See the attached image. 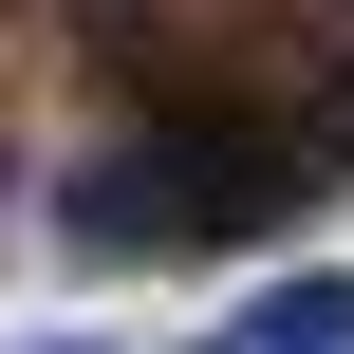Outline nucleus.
<instances>
[{
    "label": "nucleus",
    "instance_id": "3",
    "mask_svg": "<svg viewBox=\"0 0 354 354\" xmlns=\"http://www.w3.org/2000/svg\"><path fill=\"white\" fill-rule=\"evenodd\" d=\"M37 354H75V336H37Z\"/></svg>",
    "mask_w": 354,
    "mask_h": 354
},
{
    "label": "nucleus",
    "instance_id": "1",
    "mask_svg": "<svg viewBox=\"0 0 354 354\" xmlns=\"http://www.w3.org/2000/svg\"><path fill=\"white\" fill-rule=\"evenodd\" d=\"M261 187H280L261 131H224V112H149L131 149H93V168L56 187V243H75V261H187V243H243Z\"/></svg>",
    "mask_w": 354,
    "mask_h": 354
},
{
    "label": "nucleus",
    "instance_id": "2",
    "mask_svg": "<svg viewBox=\"0 0 354 354\" xmlns=\"http://www.w3.org/2000/svg\"><path fill=\"white\" fill-rule=\"evenodd\" d=\"M205 354H354V280H336V261H299V280H261Z\"/></svg>",
    "mask_w": 354,
    "mask_h": 354
}]
</instances>
